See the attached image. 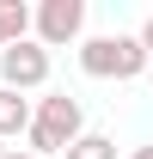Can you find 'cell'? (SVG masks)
I'll use <instances>...</instances> for the list:
<instances>
[{
  "label": "cell",
  "mask_w": 153,
  "mask_h": 159,
  "mask_svg": "<svg viewBox=\"0 0 153 159\" xmlns=\"http://www.w3.org/2000/svg\"><path fill=\"white\" fill-rule=\"evenodd\" d=\"M86 135V110H80L74 92H43L31 104V129H25V153L31 159H49V153H67V141Z\"/></svg>",
  "instance_id": "obj_1"
},
{
  "label": "cell",
  "mask_w": 153,
  "mask_h": 159,
  "mask_svg": "<svg viewBox=\"0 0 153 159\" xmlns=\"http://www.w3.org/2000/svg\"><path fill=\"white\" fill-rule=\"evenodd\" d=\"M153 61L141 55V43L129 31H116V37H80V74L92 80H141Z\"/></svg>",
  "instance_id": "obj_2"
},
{
  "label": "cell",
  "mask_w": 153,
  "mask_h": 159,
  "mask_svg": "<svg viewBox=\"0 0 153 159\" xmlns=\"http://www.w3.org/2000/svg\"><path fill=\"white\" fill-rule=\"evenodd\" d=\"M31 31H37V49H67V43H80V31H86V0H43V6H31Z\"/></svg>",
  "instance_id": "obj_3"
},
{
  "label": "cell",
  "mask_w": 153,
  "mask_h": 159,
  "mask_svg": "<svg viewBox=\"0 0 153 159\" xmlns=\"http://www.w3.org/2000/svg\"><path fill=\"white\" fill-rule=\"evenodd\" d=\"M0 86L6 92H43L49 86V49H37L31 37H19V43H6L0 49Z\"/></svg>",
  "instance_id": "obj_4"
},
{
  "label": "cell",
  "mask_w": 153,
  "mask_h": 159,
  "mask_svg": "<svg viewBox=\"0 0 153 159\" xmlns=\"http://www.w3.org/2000/svg\"><path fill=\"white\" fill-rule=\"evenodd\" d=\"M25 129H31V98H19V92L0 86V141H19Z\"/></svg>",
  "instance_id": "obj_5"
},
{
  "label": "cell",
  "mask_w": 153,
  "mask_h": 159,
  "mask_svg": "<svg viewBox=\"0 0 153 159\" xmlns=\"http://www.w3.org/2000/svg\"><path fill=\"white\" fill-rule=\"evenodd\" d=\"M25 31H31V6H25V0H0V49L19 43Z\"/></svg>",
  "instance_id": "obj_6"
},
{
  "label": "cell",
  "mask_w": 153,
  "mask_h": 159,
  "mask_svg": "<svg viewBox=\"0 0 153 159\" xmlns=\"http://www.w3.org/2000/svg\"><path fill=\"white\" fill-rule=\"evenodd\" d=\"M67 159H116V141H110V135H92V129H86L80 141H67Z\"/></svg>",
  "instance_id": "obj_7"
},
{
  "label": "cell",
  "mask_w": 153,
  "mask_h": 159,
  "mask_svg": "<svg viewBox=\"0 0 153 159\" xmlns=\"http://www.w3.org/2000/svg\"><path fill=\"white\" fill-rule=\"evenodd\" d=\"M135 43H141V55L153 61V12H147V19H141V31H135Z\"/></svg>",
  "instance_id": "obj_8"
},
{
  "label": "cell",
  "mask_w": 153,
  "mask_h": 159,
  "mask_svg": "<svg viewBox=\"0 0 153 159\" xmlns=\"http://www.w3.org/2000/svg\"><path fill=\"white\" fill-rule=\"evenodd\" d=\"M129 159H153V141H147V147H135V153H129Z\"/></svg>",
  "instance_id": "obj_9"
},
{
  "label": "cell",
  "mask_w": 153,
  "mask_h": 159,
  "mask_svg": "<svg viewBox=\"0 0 153 159\" xmlns=\"http://www.w3.org/2000/svg\"><path fill=\"white\" fill-rule=\"evenodd\" d=\"M6 159H31V153H12V147H6Z\"/></svg>",
  "instance_id": "obj_10"
},
{
  "label": "cell",
  "mask_w": 153,
  "mask_h": 159,
  "mask_svg": "<svg viewBox=\"0 0 153 159\" xmlns=\"http://www.w3.org/2000/svg\"><path fill=\"white\" fill-rule=\"evenodd\" d=\"M0 159H6V141H0Z\"/></svg>",
  "instance_id": "obj_11"
},
{
  "label": "cell",
  "mask_w": 153,
  "mask_h": 159,
  "mask_svg": "<svg viewBox=\"0 0 153 159\" xmlns=\"http://www.w3.org/2000/svg\"><path fill=\"white\" fill-rule=\"evenodd\" d=\"M147 80H153V67H147Z\"/></svg>",
  "instance_id": "obj_12"
}]
</instances>
